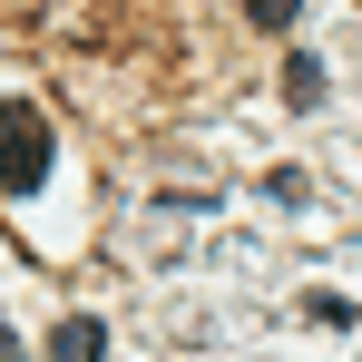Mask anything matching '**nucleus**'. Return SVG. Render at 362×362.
I'll return each mask as SVG.
<instances>
[{"label": "nucleus", "mask_w": 362, "mask_h": 362, "mask_svg": "<svg viewBox=\"0 0 362 362\" xmlns=\"http://www.w3.org/2000/svg\"><path fill=\"white\" fill-rule=\"evenodd\" d=\"M49 118L30 108V98H0V196H40L49 186Z\"/></svg>", "instance_id": "f257e3e1"}, {"label": "nucleus", "mask_w": 362, "mask_h": 362, "mask_svg": "<svg viewBox=\"0 0 362 362\" xmlns=\"http://www.w3.org/2000/svg\"><path fill=\"white\" fill-rule=\"evenodd\" d=\"M98 353H108V323L98 313H59L49 343H40V362H98Z\"/></svg>", "instance_id": "f03ea898"}, {"label": "nucleus", "mask_w": 362, "mask_h": 362, "mask_svg": "<svg viewBox=\"0 0 362 362\" xmlns=\"http://www.w3.org/2000/svg\"><path fill=\"white\" fill-rule=\"evenodd\" d=\"M323 88H333V78H323V59H313V49H294V59H284V98H294V108H323Z\"/></svg>", "instance_id": "7ed1b4c3"}, {"label": "nucleus", "mask_w": 362, "mask_h": 362, "mask_svg": "<svg viewBox=\"0 0 362 362\" xmlns=\"http://www.w3.org/2000/svg\"><path fill=\"white\" fill-rule=\"evenodd\" d=\"M303 313H313L323 333H353V294H303Z\"/></svg>", "instance_id": "20e7f679"}, {"label": "nucleus", "mask_w": 362, "mask_h": 362, "mask_svg": "<svg viewBox=\"0 0 362 362\" xmlns=\"http://www.w3.org/2000/svg\"><path fill=\"white\" fill-rule=\"evenodd\" d=\"M294 10H303V0H245V20H255V30H294Z\"/></svg>", "instance_id": "39448f33"}, {"label": "nucleus", "mask_w": 362, "mask_h": 362, "mask_svg": "<svg viewBox=\"0 0 362 362\" xmlns=\"http://www.w3.org/2000/svg\"><path fill=\"white\" fill-rule=\"evenodd\" d=\"M0 362H20V353H10V333H0Z\"/></svg>", "instance_id": "423d86ee"}]
</instances>
